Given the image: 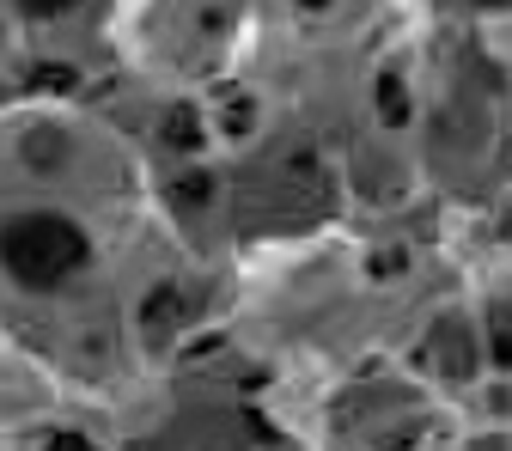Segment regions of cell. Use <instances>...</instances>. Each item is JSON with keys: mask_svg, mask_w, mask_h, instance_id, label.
<instances>
[{"mask_svg": "<svg viewBox=\"0 0 512 451\" xmlns=\"http://www.w3.org/2000/svg\"><path fill=\"white\" fill-rule=\"evenodd\" d=\"M80 256H86V244L61 226V220H13V232H7V263H13L19 287L61 281Z\"/></svg>", "mask_w": 512, "mask_h": 451, "instance_id": "1", "label": "cell"}, {"mask_svg": "<svg viewBox=\"0 0 512 451\" xmlns=\"http://www.w3.org/2000/svg\"><path fill=\"white\" fill-rule=\"evenodd\" d=\"M476 7H512V0H476Z\"/></svg>", "mask_w": 512, "mask_h": 451, "instance_id": "2", "label": "cell"}]
</instances>
